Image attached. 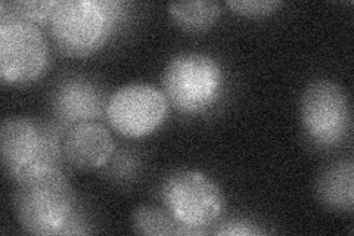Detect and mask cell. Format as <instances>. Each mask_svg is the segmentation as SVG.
<instances>
[{"label": "cell", "mask_w": 354, "mask_h": 236, "mask_svg": "<svg viewBox=\"0 0 354 236\" xmlns=\"http://www.w3.org/2000/svg\"><path fill=\"white\" fill-rule=\"evenodd\" d=\"M49 49L40 28L30 21L0 12V77L9 86L35 83L44 74Z\"/></svg>", "instance_id": "obj_6"}, {"label": "cell", "mask_w": 354, "mask_h": 236, "mask_svg": "<svg viewBox=\"0 0 354 236\" xmlns=\"http://www.w3.org/2000/svg\"><path fill=\"white\" fill-rule=\"evenodd\" d=\"M161 201L180 226L192 235L207 233L223 212L225 195L214 179L199 170H177L164 179Z\"/></svg>", "instance_id": "obj_5"}, {"label": "cell", "mask_w": 354, "mask_h": 236, "mask_svg": "<svg viewBox=\"0 0 354 236\" xmlns=\"http://www.w3.org/2000/svg\"><path fill=\"white\" fill-rule=\"evenodd\" d=\"M300 117L307 138L313 143L322 148L339 145L351 130L346 89L326 78L310 83L301 95Z\"/></svg>", "instance_id": "obj_7"}, {"label": "cell", "mask_w": 354, "mask_h": 236, "mask_svg": "<svg viewBox=\"0 0 354 236\" xmlns=\"http://www.w3.org/2000/svg\"><path fill=\"white\" fill-rule=\"evenodd\" d=\"M282 3L279 0H229L227 6L243 17H266L273 14Z\"/></svg>", "instance_id": "obj_15"}, {"label": "cell", "mask_w": 354, "mask_h": 236, "mask_svg": "<svg viewBox=\"0 0 354 236\" xmlns=\"http://www.w3.org/2000/svg\"><path fill=\"white\" fill-rule=\"evenodd\" d=\"M58 5V0H43V2H36V0H21V2L12 3L2 2V5H0V12H6L36 24V22L50 21Z\"/></svg>", "instance_id": "obj_14"}, {"label": "cell", "mask_w": 354, "mask_h": 236, "mask_svg": "<svg viewBox=\"0 0 354 236\" xmlns=\"http://www.w3.org/2000/svg\"><path fill=\"white\" fill-rule=\"evenodd\" d=\"M0 149L3 170L15 183L41 170L58 168L64 156L57 131L27 117L3 120Z\"/></svg>", "instance_id": "obj_4"}, {"label": "cell", "mask_w": 354, "mask_h": 236, "mask_svg": "<svg viewBox=\"0 0 354 236\" xmlns=\"http://www.w3.org/2000/svg\"><path fill=\"white\" fill-rule=\"evenodd\" d=\"M167 9L177 26L192 33H199L213 27L220 17V3L216 0L171 2Z\"/></svg>", "instance_id": "obj_12"}, {"label": "cell", "mask_w": 354, "mask_h": 236, "mask_svg": "<svg viewBox=\"0 0 354 236\" xmlns=\"http://www.w3.org/2000/svg\"><path fill=\"white\" fill-rule=\"evenodd\" d=\"M115 149L111 131L97 121L71 126L62 140L65 161L79 170H96L105 165Z\"/></svg>", "instance_id": "obj_9"}, {"label": "cell", "mask_w": 354, "mask_h": 236, "mask_svg": "<svg viewBox=\"0 0 354 236\" xmlns=\"http://www.w3.org/2000/svg\"><path fill=\"white\" fill-rule=\"evenodd\" d=\"M161 83L165 98L177 111L196 116L217 102L223 91V70L213 56L183 52L165 65Z\"/></svg>", "instance_id": "obj_3"}, {"label": "cell", "mask_w": 354, "mask_h": 236, "mask_svg": "<svg viewBox=\"0 0 354 236\" xmlns=\"http://www.w3.org/2000/svg\"><path fill=\"white\" fill-rule=\"evenodd\" d=\"M316 195L329 210L353 212L354 207V164L339 160L324 168L316 181Z\"/></svg>", "instance_id": "obj_11"}, {"label": "cell", "mask_w": 354, "mask_h": 236, "mask_svg": "<svg viewBox=\"0 0 354 236\" xmlns=\"http://www.w3.org/2000/svg\"><path fill=\"white\" fill-rule=\"evenodd\" d=\"M133 229L139 235H186L167 210L155 206H140L133 212Z\"/></svg>", "instance_id": "obj_13"}, {"label": "cell", "mask_w": 354, "mask_h": 236, "mask_svg": "<svg viewBox=\"0 0 354 236\" xmlns=\"http://www.w3.org/2000/svg\"><path fill=\"white\" fill-rule=\"evenodd\" d=\"M169 116L164 92L148 83L121 86L109 96L106 117L109 125L126 138H143L157 130Z\"/></svg>", "instance_id": "obj_8"}, {"label": "cell", "mask_w": 354, "mask_h": 236, "mask_svg": "<svg viewBox=\"0 0 354 236\" xmlns=\"http://www.w3.org/2000/svg\"><path fill=\"white\" fill-rule=\"evenodd\" d=\"M53 109L64 125L95 121L101 116L102 96L97 89L83 80L64 83L53 98Z\"/></svg>", "instance_id": "obj_10"}, {"label": "cell", "mask_w": 354, "mask_h": 236, "mask_svg": "<svg viewBox=\"0 0 354 236\" xmlns=\"http://www.w3.org/2000/svg\"><path fill=\"white\" fill-rule=\"evenodd\" d=\"M123 3L105 0H64L50 18V35L66 56L84 58L113 36Z\"/></svg>", "instance_id": "obj_2"}, {"label": "cell", "mask_w": 354, "mask_h": 236, "mask_svg": "<svg viewBox=\"0 0 354 236\" xmlns=\"http://www.w3.org/2000/svg\"><path fill=\"white\" fill-rule=\"evenodd\" d=\"M217 235H232V236H250V235H260V233H266L264 229H261L257 224H252L248 220H230L226 221L220 226V229L216 230Z\"/></svg>", "instance_id": "obj_16"}, {"label": "cell", "mask_w": 354, "mask_h": 236, "mask_svg": "<svg viewBox=\"0 0 354 236\" xmlns=\"http://www.w3.org/2000/svg\"><path fill=\"white\" fill-rule=\"evenodd\" d=\"M74 190L59 168H48L17 183L14 211L31 235H58L70 224Z\"/></svg>", "instance_id": "obj_1"}]
</instances>
